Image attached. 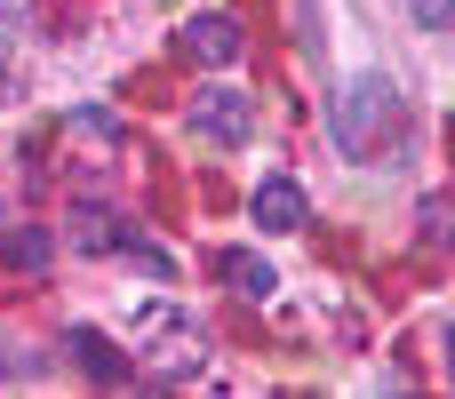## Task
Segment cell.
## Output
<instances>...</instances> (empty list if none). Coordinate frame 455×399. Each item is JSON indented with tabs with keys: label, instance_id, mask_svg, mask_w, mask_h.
I'll use <instances>...</instances> for the list:
<instances>
[{
	"label": "cell",
	"instance_id": "1",
	"mask_svg": "<svg viewBox=\"0 0 455 399\" xmlns=\"http://www.w3.org/2000/svg\"><path fill=\"white\" fill-rule=\"evenodd\" d=\"M392 120H400V88L384 72H360V80H344V96H328V144L344 160H368L392 136Z\"/></svg>",
	"mask_w": 455,
	"mask_h": 399
},
{
	"label": "cell",
	"instance_id": "2",
	"mask_svg": "<svg viewBox=\"0 0 455 399\" xmlns=\"http://www.w3.org/2000/svg\"><path fill=\"white\" fill-rule=\"evenodd\" d=\"M136 368L200 376V368H208V336H200V320L176 312V304H144V320H136Z\"/></svg>",
	"mask_w": 455,
	"mask_h": 399
},
{
	"label": "cell",
	"instance_id": "3",
	"mask_svg": "<svg viewBox=\"0 0 455 399\" xmlns=\"http://www.w3.org/2000/svg\"><path fill=\"white\" fill-rule=\"evenodd\" d=\"M176 56H192V64H240L248 56V32H240V16L208 8V16H184L176 24Z\"/></svg>",
	"mask_w": 455,
	"mask_h": 399
},
{
	"label": "cell",
	"instance_id": "4",
	"mask_svg": "<svg viewBox=\"0 0 455 399\" xmlns=\"http://www.w3.org/2000/svg\"><path fill=\"white\" fill-rule=\"evenodd\" d=\"M192 136H208V144H248V136H256V96H240V88H200V96H192Z\"/></svg>",
	"mask_w": 455,
	"mask_h": 399
},
{
	"label": "cell",
	"instance_id": "5",
	"mask_svg": "<svg viewBox=\"0 0 455 399\" xmlns=\"http://www.w3.org/2000/svg\"><path fill=\"white\" fill-rule=\"evenodd\" d=\"M64 144H72V160L104 168V160H120V152H128V120H120L112 104H80V112L64 120Z\"/></svg>",
	"mask_w": 455,
	"mask_h": 399
},
{
	"label": "cell",
	"instance_id": "6",
	"mask_svg": "<svg viewBox=\"0 0 455 399\" xmlns=\"http://www.w3.org/2000/svg\"><path fill=\"white\" fill-rule=\"evenodd\" d=\"M248 216H256L264 232H304V224H312V200H304L296 176H264V184L248 192Z\"/></svg>",
	"mask_w": 455,
	"mask_h": 399
},
{
	"label": "cell",
	"instance_id": "7",
	"mask_svg": "<svg viewBox=\"0 0 455 399\" xmlns=\"http://www.w3.org/2000/svg\"><path fill=\"white\" fill-rule=\"evenodd\" d=\"M64 352H72L96 384H128V376H136V360H128L112 336H96V328H72V344H64Z\"/></svg>",
	"mask_w": 455,
	"mask_h": 399
},
{
	"label": "cell",
	"instance_id": "8",
	"mask_svg": "<svg viewBox=\"0 0 455 399\" xmlns=\"http://www.w3.org/2000/svg\"><path fill=\"white\" fill-rule=\"evenodd\" d=\"M0 264H8V272H48V264H56V240H48L40 224H8V232H0Z\"/></svg>",
	"mask_w": 455,
	"mask_h": 399
},
{
	"label": "cell",
	"instance_id": "9",
	"mask_svg": "<svg viewBox=\"0 0 455 399\" xmlns=\"http://www.w3.org/2000/svg\"><path fill=\"white\" fill-rule=\"evenodd\" d=\"M216 272H224V280H232V296H248V304H272V288H280V272H272L264 256H248V248H232Z\"/></svg>",
	"mask_w": 455,
	"mask_h": 399
},
{
	"label": "cell",
	"instance_id": "10",
	"mask_svg": "<svg viewBox=\"0 0 455 399\" xmlns=\"http://www.w3.org/2000/svg\"><path fill=\"white\" fill-rule=\"evenodd\" d=\"M120 240H128V232H120L112 208H72V248H80V256H112Z\"/></svg>",
	"mask_w": 455,
	"mask_h": 399
},
{
	"label": "cell",
	"instance_id": "11",
	"mask_svg": "<svg viewBox=\"0 0 455 399\" xmlns=\"http://www.w3.org/2000/svg\"><path fill=\"white\" fill-rule=\"evenodd\" d=\"M120 248H128V256H136V272H144V280H168V272H176V264H168V256H160V248H144V240H120Z\"/></svg>",
	"mask_w": 455,
	"mask_h": 399
},
{
	"label": "cell",
	"instance_id": "12",
	"mask_svg": "<svg viewBox=\"0 0 455 399\" xmlns=\"http://www.w3.org/2000/svg\"><path fill=\"white\" fill-rule=\"evenodd\" d=\"M424 248H448V200H424Z\"/></svg>",
	"mask_w": 455,
	"mask_h": 399
},
{
	"label": "cell",
	"instance_id": "13",
	"mask_svg": "<svg viewBox=\"0 0 455 399\" xmlns=\"http://www.w3.org/2000/svg\"><path fill=\"white\" fill-rule=\"evenodd\" d=\"M408 8H416V24H424V32H440V24L455 16V0H408Z\"/></svg>",
	"mask_w": 455,
	"mask_h": 399
},
{
	"label": "cell",
	"instance_id": "14",
	"mask_svg": "<svg viewBox=\"0 0 455 399\" xmlns=\"http://www.w3.org/2000/svg\"><path fill=\"white\" fill-rule=\"evenodd\" d=\"M0 376H8V368H0Z\"/></svg>",
	"mask_w": 455,
	"mask_h": 399
}]
</instances>
